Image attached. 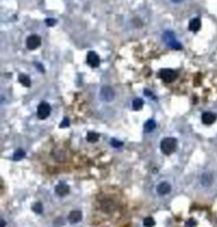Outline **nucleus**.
I'll return each instance as SVG.
<instances>
[{
  "label": "nucleus",
  "instance_id": "obj_24",
  "mask_svg": "<svg viewBox=\"0 0 217 227\" xmlns=\"http://www.w3.org/2000/svg\"><path fill=\"white\" fill-rule=\"evenodd\" d=\"M196 226V221L194 219H189V221L187 222V227H194Z\"/></svg>",
  "mask_w": 217,
  "mask_h": 227
},
{
  "label": "nucleus",
  "instance_id": "obj_21",
  "mask_svg": "<svg viewBox=\"0 0 217 227\" xmlns=\"http://www.w3.org/2000/svg\"><path fill=\"white\" fill-rule=\"evenodd\" d=\"M111 145H112L113 147H115V148H118V147H122V146H123V142H121V141L115 140V138H112V140H111Z\"/></svg>",
  "mask_w": 217,
  "mask_h": 227
},
{
  "label": "nucleus",
  "instance_id": "obj_25",
  "mask_svg": "<svg viewBox=\"0 0 217 227\" xmlns=\"http://www.w3.org/2000/svg\"><path fill=\"white\" fill-rule=\"evenodd\" d=\"M143 93H145V94H146V95H147L149 98H154V99H155L154 94H153V93H151V91H150V90H147V89H145V91H143Z\"/></svg>",
  "mask_w": 217,
  "mask_h": 227
},
{
  "label": "nucleus",
  "instance_id": "obj_3",
  "mask_svg": "<svg viewBox=\"0 0 217 227\" xmlns=\"http://www.w3.org/2000/svg\"><path fill=\"white\" fill-rule=\"evenodd\" d=\"M50 113H51V107L47 102H41L38 104V108H37V116L40 119H46Z\"/></svg>",
  "mask_w": 217,
  "mask_h": 227
},
{
  "label": "nucleus",
  "instance_id": "obj_20",
  "mask_svg": "<svg viewBox=\"0 0 217 227\" xmlns=\"http://www.w3.org/2000/svg\"><path fill=\"white\" fill-rule=\"evenodd\" d=\"M154 225H155V221H154L153 217H146L143 219V226L145 227H153Z\"/></svg>",
  "mask_w": 217,
  "mask_h": 227
},
{
  "label": "nucleus",
  "instance_id": "obj_19",
  "mask_svg": "<svg viewBox=\"0 0 217 227\" xmlns=\"http://www.w3.org/2000/svg\"><path fill=\"white\" fill-rule=\"evenodd\" d=\"M32 209H33V212H36V213H42L43 212V205H42V203L41 202H37V203H34L33 204V207H32Z\"/></svg>",
  "mask_w": 217,
  "mask_h": 227
},
{
  "label": "nucleus",
  "instance_id": "obj_26",
  "mask_svg": "<svg viewBox=\"0 0 217 227\" xmlns=\"http://www.w3.org/2000/svg\"><path fill=\"white\" fill-rule=\"evenodd\" d=\"M37 67H38V70H40V71L45 73V69H43V66H42V65H40V63H37Z\"/></svg>",
  "mask_w": 217,
  "mask_h": 227
},
{
  "label": "nucleus",
  "instance_id": "obj_14",
  "mask_svg": "<svg viewBox=\"0 0 217 227\" xmlns=\"http://www.w3.org/2000/svg\"><path fill=\"white\" fill-rule=\"evenodd\" d=\"M156 128V122L154 119H149V120H146V123H145V126H143V131L145 132H153L154 130Z\"/></svg>",
  "mask_w": 217,
  "mask_h": 227
},
{
  "label": "nucleus",
  "instance_id": "obj_7",
  "mask_svg": "<svg viewBox=\"0 0 217 227\" xmlns=\"http://www.w3.org/2000/svg\"><path fill=\"white\" fill-rule=\"evenodd\" d=\"M86 61H88L89 66H91V67H98L99 63H100L99 56H98L95 52H94V51L88 52V56H86Z\"/></svg>",
  "mask_w": 217,
  "mask_h": 227
},
{
  "label": "nucleus",
  "instance_id": "obj_6",
  "mask_svg": "<svg viewBox=\"0 0 217 227\" xmlns=\"http://www.w3.org/2000/svg\"><path fill=\"white\" fill-rule=\"evenodd\" d=\"M41 46V37L37 34H31L29 37L27 38V47L28 49H36Z\"/></svg>",
  "mask_w": 217,
  "mask_h": 227
},
{
  "label": "nucleus",
  "instance_id": "obj_18",
  "mask_svg": "<svg viewBox=\"0 0 217 227\" xmlns=\"http://www.w3.org/2000/svg\"><path fill=\"white\" fill-rule=\"evenodd\" d=\"M86 140H88L89 142H97L99 140V134L97 132H89L88 136H86Z\"/></svg>",
  "mask_w": 217,
  "mask_h": 227
},
{
  "label": "nucleus",
  "instance_id": "obj_16",
  "mask_svg": "<svg viewBox=\"0 0 217 227\" xmlns=\"http://www.w3.org/2000/svg\"><path fill=\"white\" fill-rule=\"evenodd\" d=\"M142 107H143V100L141 98H136L132 102V108L135 110H140V109H142Z\"/></svg>",
  "mask_w": 217,
  "mask_h": 227
},
{
  "label": "nucleus",
  "instance_id": "obj_22",
  "mask_svg": "<svg viewBox=\"0 0 217 227\" xmlns=\"http://www.w3.org/2000/svg\"><path fill=\"white\" fill-rule=\"evenodd\" d=\"M45 22H46V24H47L48 27H52V25L56 24V19H53V18H47Z\"/></svg>",
  "mask_w": 217,
  "mask_h": 227
},
{
  "label": "nucleus",
  "instance_id": "obj_1",
  "mask_svg": "<svg viewBox=\"0 0 217 227\" xmlns=\"http://www.w3.org/2000/svg\"><path fill=\"white\" fill-rule=\"evenodd\" d=\"M177 146H178L177 140L173 138V137H165V138L161 140V142H160V148H161V151L165 155L173 154L177 150Z\"/></svg>",
  "mask_w": 217,
  "mask_h": 227
},
{
  "label": "nucleus",
  "instance_id": "obj_10",
  "mask_svg": "<svg viewBox=\"0 0 217 227\" xmlns=\"http://www.w3.org/2000/svg\"><path fill=\"white\" fill-rule=\"evenodd\" d=\"M216 119H217V117H216L215 113L205 112L203 114H202V122H203L205 124H207V126L215 123V122H216Z\"/></svg>",
  "mask_w": 217,
  "mask_h": 227
},
{
  "label": "nucleus",
  "instance_id": "obj_17",
  "mask_svg": "<svg viewBox=\"0 0 217 227\" xmlns=\"http://www.w3.org/2000/svg\"><path fill=\"white\" fill-rule=\"evenodd\" d=\"M26 156V152H24V150H22V148H18V150L14 152V155H13V159L15 160V161H18V160H22Z\"/></svg>",
  "mask_w": 217,
  "mask_h": 227
},
{
  "label": "nucleus",
  "instance_id": "obj_15",
  "mask_svg": "<svg viewBox=\"0 0 217 227\" xmlns=\"http://www.w3.org/2000/svg\"><path fill=\"white\" fill-rule=\"evenodd\" d=\"M18 80H19V83L22 84V85H24V86H31V79L28 77L27 75H24V74H20L19 75V77H18Z\"/></svg>",
  "mask_w": 217,
  "mask_h": 227
},
{
  "label": "nucleus",
  "instance_id": "obj_13",
  "mask_svg": "<svg viewBox=\"0 0 217 227\" xmlns=\"http://www.w3.org/2000/svg\"><path fill=\"white\" fill-rule=\"evenodd\" d=\"M212 180H213V178H212V175L209 173L203 174V175H202V178H201V183H202V185H203V187H209L212 184Z\"/></svg>",
  "mask_w": 217,
  "mask_h": 227
},
{
  "label": "nucleus",
  "instance_id": "obj_8",
  "mask_svg": "<svg viewBox=\"0 0 217 227\" xmlns=\"http://www.w3.org/2000/svg\"><path fill=\"white\" fill-rule=\"evenodd\" d=\"M55 191H56V194H57V195H60V197H65V195H67V194H69L70 188H69L67 184H65V183H60V184H57V185H56Z\"/></svg>",
  "mask_w": 217,
  "mask_h": 227
},
{
  "label": "nucleus",
  "instance_id": "obj_23",
  "mask_svg": "<svg viewBox=\"0 0 217 227\" xmlns=\"http://www.w3.org/2000/svg\"><path fill=\"white\" fill-rule=\"evenodd\" d=\"M69 123H70V120H69V118H65L62 122L60 123V127H62V128H65V127H67L69 126Z\"/></svg>",
  "mask_w": 217,
  "mask_h": 227
},
{
  "label": "nucleus",
  "instance_id": "obj_27",
  "mask_svg": "<svg viewBox=\"0 0 217 227\" xmlns=\"http://www.w3.org/2000/svg\"><path fill=\"white\" fill-rule=\"evenodd\" d=\"M2 227H5V221H4V219H2Z\"/></svg>",
  "mask_w": 217,
  "mask_h": 227
},
{
  "label": "nucleus",
  "instance_id": "obj_5",
  "mask_svg": "<svg viewBox=\"0 0 217 227\" xmlns=\"http://www.w3.org/2000/svg\"><path fill=\"white\" fill-rule=\"evenodd\" d=\"M159 75H160V77L165 83H171L173 80H175L177 71H174V70H171V69H164L159 73Z\"/></svg>",
  "mask_w": 217,
  "mask_h": 227
},
{
  "label": "nucleus",
  "instance_id": "obj_4",
  "mask_svg": "<svg viewBox=\"0 0 217 227\" xmlns=\"http://www.w3.org/2000/svg\"><path fill=\"white\" fill-rule=\"evenodd\" d=\"M99 94H100V99L104 102H111L114 99V90L111 86H108V85H105V86L100 89Z\"/></svg>",
  "mask_w": 217,
  "mask_h": 227
},
{
  "label": "nucleus",
  "instance_id": "obj_9",
  "mask_svg": "<svg viewBox=\"0 0 217 227\" xmlns=\"http://www.w3.org/2000/svg\"><path fill=\"white\" fill-rule=\"evenodd\" d=\"M170 190H171L170 184H169V183H166V181L160 183V184L157 185V188H156V191H157V194H159V195L169 194V193H170Z\"/></svg>",
  "mask_w": 217,
  "mask_h": 227
},
{
  "label": "nucleus",
  "instance_id": "obj_12",
  "mask_svg": "<svg viewBox=\"0 0 217 227\" xmlns=\"http://www.w3.org/2000/svg\"><path fill=\"white\" fill-rule=\"evenodd\" d=\"M201 29V19L199 18H193L189 22V31L191 32H198Z\"/></svg>",
  "mask_w": 217,
  "mask_h": 227
},
{
  "label": "nucleus",
  "instance_id": "obj_28",
  "mask_svg": "<svg viewBox=\"0 0 217 227\" xmlns=\"http://www.w3.org/2000/svg\"><path fill=\"white\" fill-rule=\"evenodd\" d=\"M171 2H174V3H180L182 0H171Z\"/></svg>",
  "mask_w": 217,
  "mask_h": 227
},
{
  "label": "nucleus",
  "instance_id": "obj_2",
  "mask_svg": "<svg viewBox=\"0 0 217 227\" xmlns=\"http://www.w3.org/2000/svg\"><path fill=\"white\" fill-rule=\"evenodd\" d=\"M163 39L166 42V43L169 45V47H171V48H174V49H180L182 48V46H180V43L177 41V38H175V34L173 33V32H170V31H166L164 34H163Z\"/></svg>",
  "mask_w": 217,
  "mask_h": 227
},
{
  "label": "nucleus",
  "instance_id": "obj_11",
  "mask_svg": "<svg viewBox=\"0 0 217 227\" xmlns=\"http://www.w3.org/2000/svg\"><path fill=\"white\" fill-rule=\"evenodd\" d=\"M81 217H83V215H81L80 211H72L69 215V221L71 223H78V222L81 221Z\"/></svg>",
  "mask_w": 217,
  "mask_h": 227
}]
</instances>
